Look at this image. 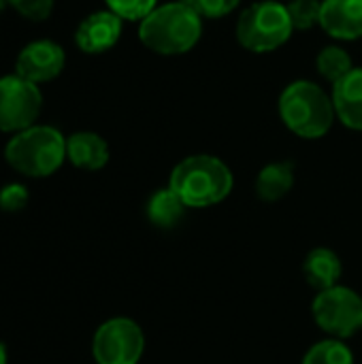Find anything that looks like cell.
I'll return each mask as SVG.
<instances>
[{
  "mask_svg": "<svg viewBox=\"0 0 362 364\" xmlns=\"http://www.w3.org/2000/svg\"><path fill=\"white\" fill-rule=\"evenodd\" d=\"M203 32V17L188 2H169L156 6L139 28L147 49L160 55H179L190 51Z\"/></svg>",
  "mask_w": 362,
  "mask_h": 364,
  "instance_id": "1",
  "label": "cell"
},
{
  "mask_svg": "<svg viewBox=\"0 0 362 364\" xmlns=\"http://www.w3.org/2000/svg\"><path fill=\"white\" fill-rule=\"evenodd\" d=\"M169 188L186 203V207L203 209L218 205L230 194L233 173L215 156H190L173 168Z\"/></svg>",
  "mask_w": 362,
  "mask_h": 364,
  "instance_id": "2",
  "label": "cell"
},
{
  "mask_svg": "<svg viewBox=\"0 0 362 364\" xmlns=\"http://www.w3.org/2000/svg\"><path fill=\"white\" fill-rule=\"evenodd\" d=\"M4 160L26 177H49L66 160V139L53 126H30L11 136Z\"/></svg>",
  "mask_w": 362,
  "mask_h": 364,
  "instance_id": "3",
  "label": "cell"
},
{
  "mask_svg": "<svg viewBox=\"0 0 362 364\" xmlns=\"http://www.w3.org/2000/svg\"><path fill=\"white\" fill-rule=\"evenodd\" d=\"M280 115L284 124L303 139L324 136L335 119L333 98L312 81H294L280 96Z\"/></svg>",
  "mask_w": 362,
  "mask_h": 364,
  "instance_id": "4",
  "label": "cell"
},
{
  "mask_svg": "<svg viewBox=\"0 0 362 364\" xmlns=\"http://www.w3.org/2000/svg\"><path fill=\"white\" fill-rule=\"evenodd\" d=\"M288 6L275 0H262L247 6L237 21L239 43L254 53H269L280 49L292 34Z\"/></svg>",
  "mask_w": 362,
  "mask_h": 364,
  "instance_id": "5",
  "label": "cell"
},
{
  "mask_svg": "<svg viewBox=\"0 0 362 364\" xmlns=\"http://www.w3.org/2000/svg\"><path fill=\"white\" fill-rule=\"evenodd\" d=\"M314 318L329 335L348 339L362 331L361 294L344 286L322 290L314 301Z\"/></svg>",
  "mask_w": 362,
  "mask_h": 364,
  "instance_id": "6",
  "label": "cell"
},
{
  "mask_svg": "<svg viewBox=\"0 0 362 364\" xmlns=\"http://www.w3.org/2000/svg\"><path fill=\"white\" fill-rule=\"evenodd\" d=\"M145 350V337L137 322L113 318L98 326L92 354L96 364H139Z\"/></svg>",
  "mask_w": 362,
  "mask_h": 364,
  "instance_id": "7",
  "label": "cell"
},
{
  "mask_svg": "<svg viewBox=\"0 0 362 364\" xmlns=\"http://www.w3.org/2000/svg\"><path fill=\"white\" fill-rule=\"evenodd\" d=\"M43 109V96L36 83L15 75L0 79V132H21L34 126Z\"/></svg>",
  "mask_w": 362,
  "mask_h": 364,
  "instance_id": "8",
  "label": "cell"
},
{
  "mask_svg": "<svg viewBox=\"0 0 362 364\" xmlns=\"http://www.w3.org/2000/svg\"><path fill=\"white\" fill-rule=\"evenodd\" d=\"M66 64L64 49L53 41H34L28 43L15 62V73L32 83H45L55 79Z\"/></svg>",
  "mask_w": 362,
  "mask_h": 364,
  "instance_id": "9",
  "label": "cell"
},
{
  "mask_svg": "<svg viewBox=\"0 0 362 364\" xmlns=\"http://www.w3.org/2000/svg\"><path fill=\"white\" fill-rule=\"evenodd\" d=\"M122 36V17H117L113 11H96L87 15L77 32L75 43L85 53H102L109 51Z\"/></svg>",
  "mask_w": 362,
  "mask_h": 364,
  "instance_id": "10",
  "label": "cell"
},
{
  "mask_svg": "<svg viewBox=\"0 0 362 364\" xmlns=\"http://www.w3.org/2000/svg\"><path fill=\"white\" fill-rule=\"evenodd\" d=\"M320 26L341 41L362 36V0H324Z\"/></svg>",
  "mask_w": 362,
  "mask_h": 364,
  "instance_id": "11",
  "label": "cell"
},
{
  "mask_svg": "<svg viewBox=\"0 0 362 364\" xmlns=\"http://www.w3.org/2000/svg\"><path fill=\"white\" fill-rule=\"evenodd\" d=\"M337 117L352 130H362V68H352L333 87Z\"/></svg>",
  "mask_w": 362,
  "mask_h": 364,
  "instance_id": "12",
  "label": "cell"
},
{
  "mask_svg": "<svg viewBox=\"0 0 362 364\" xmlns=\"http://www.w3.org/2000/svg\"><path fill=\"white\" fill-rule=\"evenodd\" d=\"M66 158L83 171H98L109 162V145L96 132H75L66 139Z\"/></svg>",
  "mask_w": 362,
  "mask_h": 364,
  "instance_id": "13",
  "label": "cell"
},
{
  "mask_svg": "<svg viewBox=\"0 0 362 364\" xmlns=\"http://www.w3.org/2000/svg\"><path fill=\"white\" fill-rule=\"evenodd\" d=\"M305 279L316 290H329L335 288L341 277V260L333 250L316 247L307 254L303 264Z\"/></svg>",
  "mask_w": 362,
  "mask_h": 364,
  "instance_id": "14",
  "label": "cell"
},
{
  "mask_svg": "<svg viewBox=\"0 0 362 364\" xmlns=\"http://www.w3.org/2000/svg\"><path fill=\"white\" fill-rule=\"evenodd\" d=\"M292 186H294V166L290 162L267 164L256 179V192L267 203H275L284 198L292 190Z\"/></svg>",
  "mask_w": 362,
  "mask_h": 364,
  "instance_id": "15",
  "label": "cell"
},
{
  "mask_svg": "<svg viewBox=\"0 0 362 364\" xmlns=\"http://www.w3.org/2000/svg\"><path fill=\"white\" fill-rule=\"evenodd\" d=\"M186 203L171 190H158L149 203H147V218L151 224L160 226V228H173L186 213Z\"/></svg>",
  "mask_w": 362,
  "mask_h": 364,
  "instance_id": "16",
  "label": "cell"
},
{
  "mask_svg": "<svg viewBox=\"0 0 362 364\" xmlns=\"http://www.w3.org/2000/svg\"><path fill=\"white\" fill-rule=\"evenodd\" d=\"M352 58L341 47H324L318 53V70L324 79L337 83L352 70Z\"/></svg>",
  "mask_w": 362,
  "mask_h": 364,
  "instance_id": "17",
  "label": "cell"
},
{
  "mask_svg": "<svg viewBox=\"0 0 362 364\" xmlns=\"http://www.w3.org/2000/svg\"><path fill=\"white\" fill-rule=\"evenodd\" d=\"M303 364H354V356L339 339L316 343L303 358Z\"/></svg>",
  "mask_w": 362,
  "mask_h": 364,
  "instance_id": "18",
  "label": "cell"
},
{
  "mask_svg": "<svg viewBox=\"0 0 362 364\" xmlns=\"http://www.w3.org/2000/svg\"><path fill=\"white\" fill-rule=\"evenodd\" d=\"M288 6V15L294 30H309L316 23H320V11L322 2L318 0H292Z\"/></svg>",
  "mask_w": 362,
  "mask_h": 364,
  "instance_id": "19",
  "label": "cell"
},
{
  "mask_svg": "<svg viewBox=\"0 0 362 364\" xmlns=\"http://www.w3.org/2000/svg\"><path fill=\"white\" fill-rule=\"evenodd\" d=\"M109 11H113L122 19L143 21L154 9L158 0H105Z\"/></svg>",
  "mask_w": 362,
  "mask_h": 364,
  "instance_id": "20",
  "label": "cell"
},
{
  "mask_svg": "<svg viewBox=\"0 0 362 364\" xmlns=\"http://www.w3.org/2000/svg\"><path fill=\"white\" fill-rule=\"evenodd\" d=\"M183 2H188L201 17L220 19V17L233 13L241 0H183Z\"/></svg>",
  "mask_w": 362,
  "mask_h": 364,
  "instance_id": "21",
  "label": "cell"
},
{
  "mask_svg": "<svg viewBox=\"0 0 362 364\" xmlns=\"http://www.w3.org/2000/svg\"><path fill=\"white\" fill-rule=\"evenodd\" d=\"M30 200L28 188L21 183H9L0 190V209L6 213H17L21 211Z\"/></svg>",
  "mask_w": 362,
  "mask_h": 364,
  "instance_id": "22",
  "label": "cell"
},
{
  "mask_svg": "<svg viewBox=\"0 0 362 364\" xmlns=\"http://www.w3.org/2000/svg\"><path fill=\"white\" fill-rule=\"evenodd\" d=\"M21 17L32 21H43L53 11V0H6Z\"/></svg>",
  "mask_w": 362,
  "mask_h": 364,
  "instance_id": "23",
  "label": "cell"
},
{
  "mask_svg": "<svg viewBox=\"0 0 362 364\" xmlns=\"http://www.w3.org/2000/svg\"><path fill=\"white\" fill-rule=\"evenodd\" d=\"M0 364H6V350L2 343H0Z\"/></svg>",
  "mask_w": 362,
  "mask_h": 364,
  "instance_id": "24",
  "label": "cell"
},
{
  "mask_svg": "<svg viewBox=\"0 0 362 364\" xmlns=\"http://www.w3.org/2000/svg\"><path fill=\"white\" fill-rule=\"evenodd\" d=\"M6 4H9V2H6V0H0V13H2V11H4V6H6Z\"/></svg>",
  "mask_w": 362,
  "mask_h": 364,
  "instance_id": "25",
  "label": "cell"
}]
</instances>
